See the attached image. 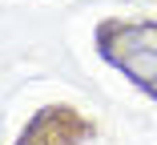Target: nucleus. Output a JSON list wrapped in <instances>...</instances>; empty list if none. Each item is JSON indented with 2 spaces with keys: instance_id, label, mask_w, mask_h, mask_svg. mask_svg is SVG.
I'll return each instance as SVG.
<instances>
[{
  "instance_id": "nucleus-1",
  "label": "nucleus",
  "mask_w": 157,
  "mask_h": 145,
  "mask_svg": "<svg viewBox=\"0 0 157 145\" xmlns=\"http://www.w3.org/2000/svg\"><path fill=\"white\" fill-rule=\"evenodd\" d=\"M149 28H141V40L145 44H133V52H125V69L137 73L141 81H153L157 77V44H149Z\"/></svg>"
}]
</instances>
